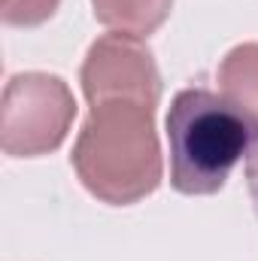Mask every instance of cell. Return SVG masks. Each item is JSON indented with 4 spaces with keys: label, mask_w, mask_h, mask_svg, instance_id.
Segmentation results:
<instances>
[{
    "label": "cell",
    "mask_w": 258,
    "mask_h": 261,
    "mask_svg": "<svg viewBox=\"0 0 258 261\" xmlns=\"http://www.w3.org/2000/svg\"><path fill=\"white\" fill-rule=\"evenodd\" d=\"M258 128L222 94L183 88L167 113L170 182L183 195H216L249 155Z\"/></svg>",
    "instance_id": "cell-2"
},
{
    "label": "cell",
    "mask_w": 258,
    "mask_h": 261,
    "mask_svg": "<svg viewBox=\"0 0 258 261\" xmlns=\"http://www.w3.org/2000/svg\"><path fill=\"white\" fill-rule=\"evenodd\" d=\"M79 82L91 107L70 158L79 182L113 206L143 200L161 182V76L149 46L140 37L104 34L91 43Z\"/></svg>",
    "instance_id": "cell-1"
},
{
    "label": "cell",
    "mask_w": 258,
    "mask_h": 261,
    "mask_svg": "<svg viewBox=\"0 0 258 261\" xmlns=\"http://www.w3.org/2000/svg\"><path fill=\"white\" fill-rule=\"evenodd\" d=\"M76 119V100L61 76L18 73L3 88L0 146L12 158H37L64 143Z\"/></svg>",
    "instance_id": "cell-3"
},
{
    "label": "cell",
    "mask_w": 258,
    "mask_h": 261,
    "mask_svg": "<svg viewBox=\"0 0 258 261\" xmlns=\"http://www.w3.org/2000/svg\"><path fill=\"white\" fill-rule=\"evenodd\" d=\"M219 94L258 128V43L234 46L219 64Z\"/></svg>",
    "instance_id": "cell-4"
},
{
    "label": "cell",
    "mask_w": 258,
    "mask_h": 261,
    "mask_svg": "<svg viewBox=\"0 0 258 261\" xmlns=\"http://www.w3.org/2000/svg\"><path fill=\"white\" fill-rule=\"evenodd\" d=\"M58 9V0H0V15L6 24L34 28L52 18Z\"/></svg>",
    "instance_id": "cell-6"
},
{
    "label": "cell",
    "mask_w": 258,
    "mask_h": 261,
    "mask_svg": "<svg viewBox=\"0 0 258 261\" xmlns=\"http://www.w3.org/2000/svg\"><path fill=\"white\" fill-rule=\"evenodd\" d=\"M246 182H249V195H252V203H255L258 213V146L252 149V155L246 161Z\"/></svg>",
    "instance_id": "cell-7"
},
{
    "label": "cell",
    "mask_w": 258,
    "mask_h": 261,
    "mask_svg": "<svg viewBox=\"0 0 258 261\" xmlns=\"http://www.w3.org/2000/svg\"><path fill=\"white\" fill-rule=\"evenodd\" d=\"M91 6L100 24L143 40L167 21L173 0H91Z\"/></svg>",
    "instance_id": "cell-5"
}]
</instances>
